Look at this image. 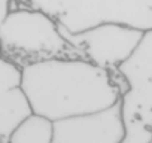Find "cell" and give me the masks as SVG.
<instances>
[{"label":"cell","instance_id":"6da1fadb","mask_svg":"<svg viewBox=\"0 0 152 143\" xmlns=\"http://www.w3.org/2000/svg\"><path fill=\"white\" fill-rule=\"evenodd\" d=\"M20 87L33 113L51 121L116 104L128 85L116 70L85 58H49L21 69Z\"/></svg>","mask_w":152,"mask_h":143},{"label":"cell","instance_id":"7a4b0ae2","mask_svg":"<svg viewBox=\"0 0 152 143\" xmlns=\"http://www.w3.org/2000/svg\"><path fill=\"white\" fill-rule=\"evenodd\" d=\"M0 51L20 69L49 58H82L58 23L34 8H14L0 24Z\"/></svg>","mask_w":152,"mask_h":143},{"label":"cell","instance_id":"3957f363","mask_svg":"<svg viewBox=\"0 0 152 143\" xmlns=\"http://www.w3.org/2000/svg\"><path fill=\"white\" fill-rule=\"evenodd\" d=\"M28 8L43 11L70 33L104 23L152 28V0H28Z\"/></svg>","mask_w":152,"mask_h":143},{"label":"cell","instance_id":"277c9868","mask_svg":"<svg viewBox=\"0 0 152 143\" xmlns=\"http://www.w3.org/2000/svg\"><path fill=\"white\" fill-rule=\"evenodd\" d=\"M60 30L82 58L110 70H116L131 55L143 36V30L118 23L99 24L79 33H70L61 27Z\"/></svg>","mask_w":152,"mask_h":143},{"label":"cell","instance_id":"5b68a950","mask_svg":"<svg viewBox=\"0 0 152 143\" xmlns=\"http://www.w3.org/2000/svg\"><path fill=\"white\" fill-rule=\"evenodd\" d=\"M122 139L119 101L107 109L52 121L51 143H121Z\"/></svg>","mask_w":152,"mask_h":143},{"label":"cell","instance_id":"8992f818","mask_svg":"<svg viewBox=\"0 0 152 143\" xmlns=\"http://www.w3.org/2000/svg\"><path fill=\"white\" fill-rule=\"evenodd\" d=\"M128 88L122 94L121 115H131L152 104V28L145 30L131 55L118 67Z\"/></svg>","mask_w":152,"mask_h":143},{"label":"cell","instance_id":"52a82bcc","mask_svg":"<svg viewBox=\"0 0 152 143\" xmlns=\"http://www.w3.org/2000/svg\"><path fill=\"white\" fill-rule=\"evenodd\" d=\"M31 115L33 107L20 85L0 93V140L8 142L12 133Z\"/></svg>","mask_w":152,"mask_h":143},{"label":"cell","instance_id":"ba28073f","mask_svg":"<svg viewBox=\"0 0 152 143\" xmlns=\"http://www.w3.org/2000/svg\"><path fill=\"white\" fill-rule=\"evenodd\" d=\"M52 121L33 113L8 139L6 143H51Z\"/></svg>","mask_w":152,"mask_h":143},{"label":"cell","instance_id":"9c48e42d","mask_svg":"<svg viewBox=\"0 0 152 143\" xmlns=\"http://www.w3.org/2000/svg\"><path fill=\"white\" fill-rule=\"evenodd\" d=\"M21 82V69L6 60L0 51V93L18 87Z\"/></svg>","mask_w":152,"mask_h":143},{"label":"cell","instance_id":"30bf717a","mask_svg":"<svg viewBox=\"0 0 152 143\" xmlns=\"http://www.w3.org/2000/svg\"><path fill=\"white\" fill-rule=\"evenodd\" d=\"M122 122H124V127L139 124V125H143V127H146L152 131V104L148 106V107L139 109L137 112H134L131 115L122 116Z\"/></svg>","mask_w":152,"mask_h":143},{"label":"cell","instance_id":"8fae6325","mask_svg":"<svg viewBox=\"0 0 152 143\" xmlns=\"http://www.w3.org/2000/svg\"><path fill=\"white\" fill-rule=\"evenodd\" d=\"M11 8H12V0H0V24L9 14Z\"/></svg>","mask_w":152,"mask_h":143},{"label":"cell","instance_id":"7c38bea8","mask_svg":"<svg viewBox=\"0 0 152 143\" xmlns=\"http://www.w3.org/2000/svg\"><path fill=\"white\" fill-rule=\"evenodd\" d=\"M0 143H6V142H3V140H0Z\"/></svg>","mask_w":152,"mask_h":143},{"label":"cell","instance_id":"4fadbf2b","mask_svg":"<svg viewBox=\"0 0 152 143\" xmlns=\"http://www.w3.org/2000/svg\"><path fill=\"white\" fill-rule=\"evenodd\" d=\"M151 143H152V142H151Z\"/></svg>","mask_w":152,"mask_h":143}]
</instances>
